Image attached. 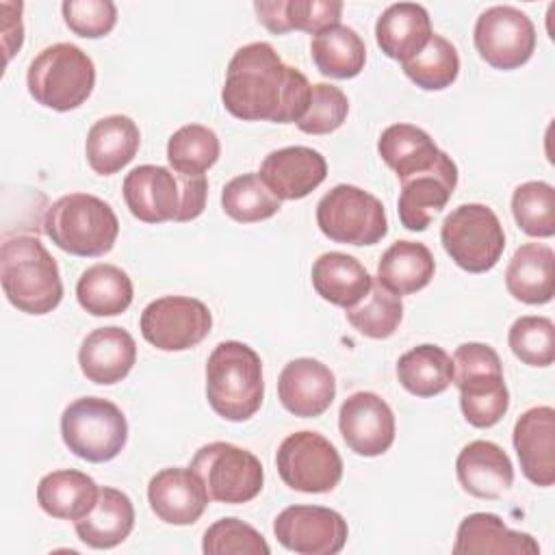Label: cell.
<instances>
[{
    "mask_svg": "<svg viewBox=\"0 0 555 555\" xmlns=\"http://www.w3.org/2000/svg\"><path fill=\"white\" fill-rule=\"evenodd\" d=\"M312 85L286 65L267 41H254L234 52L228 63L221 102L243 121L297 124L310 102Z\"/></svg>",
    "mask_w": 555,
    "mask_h": 555,
    "instance_id": "cell-1",
    "label": "cell"
},
{
    "mask_svg": "<svg viewBox=\"0 0 555 555\" xmlns=\"http://www.w3.org/2000/svg\"><path fill=\"white\" fill-rule=\"evenodd\" d=\"M124 199L132 217L145 223L191 221L204 212L206 176L178 173L160 165H139L124 178Z\"/></svg>",
    "mask_w": 555,
    "mask_h": 555,
    "instance_id": "cell-2",
    "label": "cell"
},
{
    "mask_svg": "<svg viewBox=\"0 0 555 555\" xmlns=\"http://www.w3.org/2000/svg\"><path fill=\"white\" fill-rule=\"evenodd\" d=\"M0 280L11 306L26 314H48L63 299L59 264L43 243L30 234L4 238Z\"/></svg>",
    "mask_w": 555,
    "mask_h": 555,
    "instance_id": "cell-3",
    "label": "cell"
},
{
    "mask_svg": "<svg viewBox=\"0 0 555 555\" xmlns=\"http://www.w3.org/2000/svg\"><path fill=\"white\" fill-rule=\"evenodd\" d=\"M206 397L225 421L251 418L264 397L260 356L245 343H219L206 362Z\"/></svg>",
    "mask_w": 555,
    "mask_h": 555,
    "instance_id": "cell-4",
    "label": "cell"
},
{
    "mask_svg": "<svg viewBox=\"0 0 555 555\" xmlns=\"http://www.w3.org/2000/svg\"><path fill=\"white\" fill-rule=\"evenodd\" d=\"M43 230L59 249L82 258H95L113 249L119 234V221L104 199L89 193H69L48 206Z\"/></svg>",
    "mask_w": 555,
    "mask_h": 555,
    "instance_id": "cell-5",
    "label": "cell"
},
{
    "mask_svg": "<svg viewBox=\"0 0 555 555\" xmlns=\"http://www.w3.org/2000/svg\"><path fill=\"white\" fill-rule=\"evenodd\" d=\"M451 360L453 384L460 390L464 418L479 429L496 425L509 408L499 353L483 343H464L455 349Z\"/></svg>",
    "mask_w": 555,
    "mask_h": 555,
    "instance_id": "cell-6",
    "label": "cell"
},
{
    "mask_svg": "<svg viewBox=\"0 0 555 555\" xmlns=\"http://www.w3.org/2000/svg\"><path fill=\"white\" fill-rule=\"evenodd\" d=\"M26 85L41 106L59 113L74 111L95 87V65L78 46L52 43L30 61Z\"/></svg>",
    "mask_w": 555,
    "mask_h": 555,
    "instance_id": "cell-7",
    "label": "cell"
},
{
    "mask_svg": "<svg viewBox=\"0 0 555 555\" xmlns=\"http://www.w3.org/2000/svg\"><path fill=\"white\" fill-rule=\"evenodd\" d=\"M61 436L76 457L102 464L117 457L126 447L128 423L113 401L80 397L63 410Z\"/></svg>",
    "mask_w": 555,
    "mask_h": 555,
    "instance_id": "cell-8",
    "label": "cell"
},
{
    "mask_svg": "<svg viewBox=\"0 0 555 555\" xmlns=\"http://www.w3.org/2000/svg\"><path fill=\"white\" fill-rule=\"evenodd\" d=\"M440 241L451 260L468 273L490 271L505 249L503 225L486 204L453 208L440 225Z\"/></svg>",
    "mask_w": 555,
    "mask_h": 555,
    "instance_id": "cell-9",
    "label": "cell"
},
{
    "mask_svg": "<svg viewBox=\"0 0 555 555\" xmlns=\"http://www.w3.org/2000/svg\"><path fill=\"white\" fill-rule=\"evenodd\" d=\"M317 225L334 243L375 245L388 232L384 204L353 184H336L317 204Z\"/></svg>",
    "mask_w": 555,
    "mask_h": 555,
    "instance_id": "cell-10",
    "label": "cell"
},
{
    "mask_svg": "<svg viewBox=\"0 0 555 555\" xmlns=\"http://www.w3.org/2000/svg\"><path fill=\"white\" fill-rule=\"evenodd\" d=\"M191 468L202 477L208 496L219 503L238 505L256 499L264 483L260 460L232 442H208L191 460Z\"/></svg>",
    "mask_w": 555,
    "mask_h": 555,
    "instance_id": "cell-11",
    "label": "cell"
},
{
    "mask_svg": "<svg viewBox=\"0 0 555 555\" xmlns=\"http://www.w3.org/2000/svg\"><path fill=\"white\" fill-rule=\"evenodd\" d=\"M275 466L282 481L308 494L332 492L343 477V460L336 447L319 431H295L278 449Z\"/></svg>",
    "mask_w": 555,
    "mask_h": 555,
    "instance_id": "cell-12",
    "label": "cell"
},
{
    "mask_svg": "<svg viewBox=\"0 0 555 555\" xmlns=\"http://www.w3.org/2000/svg\"><path fill=\"white\" fill-rule=\"evenodd\" d=\"M139 325L152 347L160 351H184L210 334L212 314L195 297L165 295L143 308Z\"/></svg>",
    "mask_w": 555,
    "mask_h": 555,
    "instance_id": "cell-13",
    "label": "cell"
},
{
    "mask_svg": "<svg viewBox=\"0 0 555 555\" xmlns=\"http://www.w3.org/2000/svg\"><path fill=\"white\" fill-rule=\"evenodd\" d=\"M475 48L494 69H516L535 50V26L516 7L496 4L486 9L475 22Z\"/></svg>",
    "mask_w": 555,
    "mask_h": 555,
    "instance_id": "cell-14",
    "label": "cell"
},
{
    "mask_svg": "<svg viewBox=\"0 0 555 555\" xmlns=\"http://www.w3.org/2000/svg\"><path fill=\"white\" fill-rule=\"evenodd\" d=\"M278 542L299 555H336L347 542V520L323 505H291L273 520Z\"/></svg>",
    "mask_w": 555,
    "mask_h": 555,
    "instance_id": "cell-15",
    "label": "cell"
},
{
    "mask_svg": "<svg viewBox=\"0 0 555 555\" xmlns=\"http://www.w3.org/2000/svg\"><path fill=\"white\" fill-rule=\"evenodd\" d=\"M338 429L353 453L377 457L395 442V414L379 395L360 390L343 401Z\"/></svg>",
    "mask_w": 555,
    "mask_h": 555,
    "instance_id": "cell-16",
    "label": "cell"
},
{
    "mask_svg": "<svg viewBox=\"0 0 555 555\" xmlns=\"http://www.w3.org/2000/svg\"><path fill=\"white\" fill-rule=\"evenodd\" d=\"M457 184V167L449 154L425 171L412 173L401 180L399 195V221L412 232H423L436 212H440L451 199Z\"/></svg>",
    "mask_w": 555,
    "mask_h": 555,
    "instance_id": "cell-17",
    "label": "cell"
},
{
    "mask_svg": "<svg viewBox=\"0 0 555 555\" xmlns=\"http://www.w3.org/2000/svg\"><path fill=\"white\" fill-rule=\"evenodd\" d=\"M208 499L202 477L191 466L163 468L147 483L150 507L167 525L184 527L197 522Z\"/></svg>",
    "mask_w": 555,
    "mask_h": 555,
    "instance_id": "cell-18",
    "label": "cell"
},
{
    "mask_svg": "<svg viewBox=\"0 0 555 555\" xmlns=\"http://www.w3.org/2000/svg\"><path fill=\"white\" fill-rule=\"evenodd\" d=\"M258 176L278 199H301L325 180L327 163L312 147L288 145L269 152Z\"/></svg>",
    "mask_w": 555,
    "mask_h": 555,
    "instance_id": "cell-19",
    "label": "cell"
},
{
    "mask_svg": "<svg viewBox=\"0 0 555 555\" xmlns=\"http://www.w3.org/2000/svg\"><path fill=\"white\" fill-rule=\"evenodd\" d=\"M514 449L531 483L540 488L555 483V410L551 405H535L518 416Z\"/></svg>",
    "mask_w": 555,
    "mask_h": 555,
    "instance_id": "cell-20",
    "label": "cell"
},
{
    "mask_svg": "<svg viewBox=\"0 0 555 555\" xmlns=\"http://www.w3.org/2000/svg\"><path fill=\"white\" fill-rule=\"evenodd\" d=\"M278 397L295 416H321L336 397L334 373L314 358H295L280 373Z\"/></svg>",
    "mask_w": 555,
    "mask_h": 555,
    "instance_id": "cell-21",
    "label": "cell"
},
{
    "mask_svg": "<svg viewBox=\"0 0 555 555\" xmlns=\"http://www.w3.org/2000/svg\"><path fill=\"white\" fill-rule=\"evenodd\" d=\"M137 362L134 338L117 325L98 327L80 345L78 364L82 375L102 386L121 382Z\"/></svg>",
    "mask_w": 555,
    "mask_h": 555,
    "instance_id": "cell-22",
    "label": "cell"
},
{
    "mask_svg": "<svg viewBox=\"0 0 555 555\" xmlns=\"http://www.w3.org/2000/svg\"><path fill=\"white\" fill-rule=\"evenodd\" d=\"M457 481L470 496L499 499L514 481L507 453L490 440L468 442L455 460Z\"/></svg>",
    "mask_w": 555,
    "mask_h": 555,
    "instance_id": "cell-23",
    "label": "cell"
},
{
    "mask_svg": "<svg viewBox=\"0 0 555 555\" xmlns=\"http://www.w3.org/2000/svg\"><path fill=\"white\" fill-rule=\"evenodd\" d=\"M431 20L425 7L416 2L390 4L375 24V39L382 52L395 61H410L431 39Z\"/></svg>",
    "mask_w": 555,
    "mask_h": 555,
    "instance_id": "cell-24",
    "label": "cell"
},
{
    "mask_svg": "<svg viewBox=\"0 0 555 555\" xmlns=\"http://www.w3.org/2000/svg\"><path fill=\"white\" fill-rule=\"evenodd\" d=\"M453 553L455 555H475V553L538 555L540 544L529 533L507 529L496 514L475 512L460 522Z\"/></svg>",
    "mask_w": 555,
    "mask_h": 555,
    "instance_id": "cell-25",
    "label": "cell"
},
{
    "mask_svg": "<svg viewBox=\"0 0 555 555\" xmlns=\"http://www.w3.org/2000/svg\"><path fill=\"white\" fill-rule=\"evenodd\" d=\"M141 132L137 124L126 115H108L98 119L85 143L89 167L100 176H113L124 169L139 150Z\"/></svg>",
    "mask_w": 555,
    "mask_h": 555,
    "instance_id": "cell-26",
    "label": "cell"
},
{
    "mask_svg": "<svg viewBox=\"0 0 555 555\" xmlns=\"http://www.w3.org/2000/svg\"><path fill=\"white\" fill-rule=\"evenodd\" d=\"M76 535L91 548H113L121 544L134 527V505L117 488H100L95 505L74 522Z\"/></svg>",
    "mask_w": 555,
    "mask_h": 555,
    "instance_id": "cell-27",
    "label": "cell"
},
{
    "mask_svg": "<svg viewBox=\"0 0 555 555\" xmlns=\"http://www.w3.org/2000/svg\"><path fill=\"white\" fill-rule=\"evenodd\" d=\"M509 295L522 304H548L555 295V254L548 245H520L505 271Z\"/></svg>",
    "mask_w": 555,
    "mask_h": 555,
    "instance_id": "cell-28",
    "label": "cell"
},
{
    "mask_svg": "<svg viewBox=\"0 0 555 555\" xmlns=\"http://www.w3.org/2000/svg\"><path fill=\"white\" fill-rule=\"evenodd\" d=\"M258 22L275 33L304 30L319 35L321 30L340 24V0H258L254 2Z\"/></svg>",
    "mask_w": 555,
    "mask_h": 555,
    "instance_id": "cell-29",
    "label": "cell"
},
{
    "mask_svg": "<svg viewBox=\"0 0 555 555\" xmlns=\"http://www.w3.org/2000/svg\"><path fill=\"white\" fill-rule=\"evenodd\" d=\"M371 282L364 264L343 251L321 254L312 264V286L317 295L345 310L369 293Z\"/></svg>",
    "mask_w": 555,
    "mask_h": 555,
    "instance_id": "cell-30",
    "label": "cell"
},
{
    "mask_svg": "<svg viewBox=\"0 0 555 555\" xmlns=\"http://www.w3.org/2000/svg\"><path fill=\"white\" fill-rule=\"evenodd\" d=\"M98 483L87 473L63 468L41 477L37 486L39 507L61 520H80L98 501Z\"/></svg>",
    "mask_w": 555,
    "mask_h": 555,
    "instance_id": "cell-31",
    "label": "cell"
},
{
    "mask_svg": "<svg viewBox=\"0 0 555 555\" xmlns=\"http://www.w3.org/2000/svg\"><path fill=\"white\" fill-rule=\"evenodd\" d=\"M436 271L427 245L416 241H397L379 258L377 280L395 295H412L425 288Z\"/></svg>",
    "mask_w": 555,
    "mask_h": 555,
    "instance_id": "cell-32",
    "label": "cell"
},
{
    "mask_svg": "<svg viewBox=\"0 0 555 555\" xmlns=\"http://www.w3.org/2000/svg\"><path fill=\"white\" fill-rule=\"evenodd\" d=\"M132 280L115 264L98 262L85 269L76 284V297L82 310L93 317H115L132 304Z\"/></svg>",
    "mask_w": 555,
    "mask_h": 555,
    "instance_id": "cell-33",
    "label": "cell"
},
{
    "mask_svg": "<svg viewBox=\"0 0 555 555\" xmlns=\"http://www.w3.org/2000/svg\"><path fill=\"white\" fill-rule=\"evenodd\" d=\"M377 152L399 180L429 169L442 154L434 139L412 124L388 126L377 141Z\"/></svg>",
    "mask_w": 555,
    "mask_h": 555,
    "instance_id": "cell-34",
    "label": "cell"
},
{
    "mask_svg": "<svg viewBox=\"0 0 555 555\" xmlns=\"http://www.w3.org/2000/svg\"><path fill=\"white\" fill-rule=\"evenodd\" d=\"M399 384L414 397H436L453 384V360L438 345H418L397 362Z\"/></svg>",
    "mask_w": 555,
    "mask_h": 555,
    "instance_id": "cell-35",
    "label": "cell"
},
{
    "mask_svg": "<svg viewBox=\"0 0 555 555\" xmlns=\"http://www.w3.org/2000/svg\"><path fill=\"white\" fill-rule=\"evenodd\" d=\"M310 54L317 69L327 78H353L364 69L366 48L362 37L343 24L330 26L314 35Z\"/></svg>",
    "mask_w": 555,
    "mask_h": 555,
    "instance_id": "cell-36",
    "label": "cell"
},
{
    "mask_svg": "<svg viewBox=\"0 0 555 555\" xmlns=\"http://www.w3.org/2000/svg\"><path fill=\"white\" fill-rule=\"evenodd\" d=\"M347 321L366 338H388L397 332L403 319L401 297L390 293L379 280L371 282L369 293L351 308L345 310Z\"/></svg>",
    "mask_w": 555,
    "mask_h": 555,
    "instance_id": "cell-37",
    "label": "cell"
},
{
    "mask_svg": "<svg viewBox=\"0 0 555 555\" xmlns=\"http://www.w3.org/2000/svg\"><path fill=\"white\" fill-rule=\"evenodd\" d=\"M221 208L238 223H256L273 217L282 208V199L269 191L258 173H243L223 186Z\"/></svg>",
    "mask_w": 555,
    "mask_h": 555,
    "instance_id": "cell-38",
    "label": "cell"
},
{
    "mask_svg": "<svg viewBox=\"0 0 555 555\" xmlns=\"http://www.w3.org/2000/svg\"><path fill=\"white\" fill-rule=\"evenodd\" d=\"M221 145L208 126L189 124L178 128L167 141V160L173 171L189 176H204L219 158Z\"/></svg>",
    "mask_w": 555,
    "mask_h": 555,
    "instance_id": "cell-39",
    "label": "cell"
},
{
    "mask_svg": "<svg viewBox=\"0 0 555 555\" xmlns=\"http://www.w3.org/2000/svg\"><path fill=\"white\" fill-rule=\"evenodd\" d=\"M405 76L425 91H440L455 82L460 74V56L451 41L440 35H431L427 46L401 63Z\"/></svg>",
    "mask_w": 555,
    "mask_h": 555,
    "instance_id": "cell-40",
    "label": "cell"
},
{
    "mask_svg": "<svg viewBox=\"0 0 555 555\" xmlns=\"http://www.w3.org/2000/svg\"><path fill=\"white\" fill-rule=\"evenodd\" d=\"M512 215L518 228L535 238L555 234V189L548 182L531 180L514 189Z\"/></svg>",
    "mask_w": 555,
    "mask_h": 555,
    "instance_id": "cell-41",
    "label": "cell"
},
{
    "mask_svg": "<svg viewBox=\"0 0 555 555\" xmlns=\"http://www.w3.org/2000/svg\"><path fill=\"white\" fill-rule=\"evenodd\" d=\"M507 343L512 353L529 366H551L555 360V325L548 317H520L512 323Z\"/></svg>",
    "mask_w": 555,
    "mask_h": 555,
    "instance_id": "cell-42",
    "label": "cell"
},
{
    "mask_svg": "<svg viewBox=\"0 0 555 555\" xmlns=\"http://www.w3.org/2000/svg\"><path fill=\"white\" fill-rule=\"evenodd\" d=\"M349 113V100L343 89L317 82L310 89V102L304 117L297 121V128L306 134H330L338 130Z\"/></svg>",
    "mask_w": 555,
    "mask_h": 555,
    "instance_id": "cell-43",
    "label": "cell"
},
{
    "mask_svg": "<svg viewBox=\"0 0 555 555\" xmlns=\"http://www.w3.org/2000/svg\"><path fill=\"white\" fill-rule=\"evenodd\" d=\"M202 551L206 555H230V553L269 555L271 553L264 538L251 525L238 518H221L212 522L204 531Z\"/></svg>",
    "mask_w": 555,
    "mask_h": 555,
    "instance_id": "cell-44",
    "label": "cell"
},
{
    "mask_svg": "<svg viewBox=\"0 0 555 555\" xmlns=\"http://www.w3.org/2000/svg\"><path fill=\"white\" fill-rule=\"evenodd\" d=\"M61 11L67 28L85 39L106 37L117 24V7L111 0H65Z\"/></svg>",
    "mask_w": 555,
    "mask_h": 555,
    "instance_id": "cell-45",
    "label": "cell"
}]
</instances>
